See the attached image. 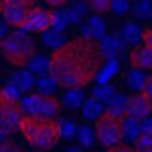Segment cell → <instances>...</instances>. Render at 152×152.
<instances>
[{
  "instance_id": "obj_1",
  "label": "cell",
  "mask_w": 152,
  "mask_h": 152,
  "mask_svg": "<svg viewBox=\"0 0 152 152\" xmlns=\"http://www.w3.org/2000/svg\"><path fill=\"white\" fill-rule=\"evenodd\" d=\"M104 63L101 44L88 38H74L50 55V74L59 88L82 89L95 80Z\"/></svg>"
},
{
  "instance_id": "obj_6",
  "label": "cell",
  "mask_w": 152,
  "mask_h": 152,
  "mask_svg": "<svg viewBox=\"0 0 152 152\" xmlns=\"http://www.w3.org/2000/svg\"><path fill=\"white\" fill-rule=\"evenodd\" d=\"M25 118L21 110V104L15 99H10L6 93L0 89V135L8 137L13 131L19 129V124Z\"/></svg>"
},
{
  "instance_id": "obj_32",
  "label": "cell",
  "mask_w": 152,
  "mask_h": 152,
  "mask_svg": "<svg viewBox=\"0 0 152 152\" xmlns=\"http://www.w3.org/2000/svg\"><path fill=\"white\" fill-rule=\"evenodd\" d=\"M110 10H112V12H116V13H120V15H124L126 12H129V10H131V4H129V0H112Z\"/></svg>"
},
{
  "instance_id": "obj_37",
  "label": "cell",
  "mask_w": 152,
  "mask_h": 152,
  "mask_svg": "<svg viewBox=\"0 0 152 152\" xmlns=\"http://www.w3.org/2000/svg\"><path fill=\"white\" fill-rule=\"evenodd\" d=\"M50 6H53V8H63V6H66V4H70L72 0H46Z\"/></svg>"
},
{
  "instance_id": "obj_42",
  "label": "cell",
  "mask_w": 152,
  "mask_h": 152,
  "mask_svg": "<svg viewBox=\"0 0 152 152\" xmlns=\"http://www.w3.org/2000/svg\"><path fill=\"white\" fill-rule=\"evenodd\" d=\"M66 152H84V150L80 148V146H69V148H66Z\"/></svg>"
},
{
  "instance_id": "obj_14",
  "label": "cell",
  "mask_w": 152,
  "mask_h": 152,
  "mask_svg": "<svg viewBox=\"0 0 152 152\" xmlns=\"http://www.w3.org/2000/svg\"><path fill=\"white\" fill-rule=\"evenodd\" d=\"M127 97H129V95L116 91V93H114L112 97L107 101V112L112 114V116L124 118V116H126V108H127Z\"/></svg>"
},
{
  "instance_id": "obj_12",
  "label": "cell",
  "mask_w": 152,
  "mask_h": 152,
  "mask_svg": "<svg viewBox=\"0 0 152 152\" xmlns=\"http://www.w3.org/2000/svg\"><path fill=\"white\" fill-rule=\"evenodd\" d=\"M129 63L133 69L152 70V50H148L145 46H135L129 51Z\"/></svg>"
},
{
  "instance_id": "obj_44",
  "label": "cell",
  "mask_w": 152,
  "mask_h": 152,
  "mask_svg": "<svg viewBox=\"0 0 152 152\" xmlns=\"http://www.w3.org/2000/svg\"><path fill=\"white\" fill-rule=\"evenodd\" d=\"M4 139H6V137H4V135H0V142H2V141H4Z\"/></svg>"
},
{
  "instance_id": "obj_5",
  "label": "cell",
  "mask_w": 152,
  "mask_h": 152,
  "mask_svg": "<svg viewBox=\"0 0 152 152\" xmlns=\"http://www.w3.org/2000/svg\"><path fill=\"white\" fill-rule=\"evenodd\" d=\"M95 137L107 148L122 145V141H124L122 118L112 116L108 112H103V116L99 120H95Z\"/></svg>"
},
{
  "instance_id": "obj_15",
  "label": "cell",
  "mask_w": 152,
  "mask_h": 152,
  "mask_svg": "<svg viewBox=\"0 0 152 152\" xmlns=\"http://www.w3.org/2000/svg\"><path fill=\"white\" fill-rule=\"evenodd\" d=\"M88 6H86L84 0H72L70 6L66 8V13H69V23L70 25H82L86 21V15H88Z\"/></svg>"
},
{
  "instance_id": "obj_29",
  "label": "cell",
  "mask_w": 152,
  "mask_h": 152,
  "mask_svg": "<svg viewBox=\"0 0 152 152\" xmlns=\"http://www.w3.org/2000/svg\"><path fill=\"white\" fill-rule=\"evenodd\" d=\"M59 124V135L63 137V139H74L76 137V122L70 120V118H61V120H57Z\"/></svg>"
},
{
  "instance_id": "obj_11",
  "label": "cell",
  "mask_w": 152,
  "mask_h": 152,
  "mask_svg": "<svg viewBox=\"0 0 152 152\" xmlns=\"http://www.w3.org/2000/svg\"><path fill=\"white\" fill-rule=\"evenodd\" d=\"M99 44H101L104 59H118V55L124 53V50H126V44L120 38V34H104L99 40Z\"/></svg>"
},
{
  "instance_id": "obj_21",
  "label": "cell",
  "mask_w": 152,
  "mask_h": 152,
  "mask_svg": "<svg viewBox=\"0 0 152 152\" xmlns=\"http://www.w3.org/2000/svg\"><path fill=\"white\" fill-rule=\"evenodd\" d=\"M27 70L32 72L34 76H42V74H50V57L46 55H34L31 59V63L27 65Z\"/></svg>"
},
{
  "instance_id": "obj_2",
  "label": "cell",
  "mask_w": 152,
  "mask_h": 152,
  "mask_svg": "<svg viewBox=\"0 0 152 152\" xmlns=\"http://www.w3.org/2000/svg\"><path fill=\"white\" fill-rule=\"evenodd\" d=\"M19 131L25 137L27 145H31L38 152H50L59 142V124L57 120H44V118H28L25 116L19 124Z\"/></svg>"
},
{
  "instance_id": "obj_27",
  "label": "cell",
  "mask_w": 152,
  "mask_h": 152,
  "mask_svg": "<svg viewBox=\"0 0 152 152\" xmlns=\"http://www.w3.org/2000/svg\"><path fill=\"white\" fill-rule=\"evenodd\" d=\"M69 13H66V8H57L51 12V28L55 31L65 32V28L69 27Z\"/></svg>"
},
{
  "instance_id": "obj_39",
  "label": "cell",
  "mask_w": 152,
  "mask_h": 152,
  "mask_svg": "<svg viewBox=\"0 0 152 152\" xmlns=\"http://www.w3.org/2000/svg\"><path fill=\"white\" fill-rule=\"evenodd\" d=\"M142 91H145V93L152 99V74L146 76V84H145V89H142Z\"/></svg>"
},
{
  "instance_id": "obj_3",
  "label": "cell",
  "mask_w": 152,
  "mask_h": 152,
  "mask_svg": "<svg viewBox=\"0 0 152 152\" xmlns=\"http://www.w3.org/2000/svg\"><path fill=\"white\" fill-rule=\"evenodd\" d=\"M0 53L10 65L25 69L31 63V59L36 55V42L31 38V34L19 31L8 32V36L0 42Z\"/></svg>"
},
{
  "instance_id": "obj_31",
  "label": "cell",
  "mask_w": 152,
  "mask_h": 152,
  "mask_svg": "<svg viewBox=\"0 0 152 152\" xmlns=\"http://www.w3.org/2000/svg\"><path fill=\"white\" fill-rule=\"evenodd\" d=\"M133 152H152V137L141 135L133 141Z\"/></svg>"
},
{
  "instance_id": "obj_43",
  "label": "cell",
  "mask_w": 152,
  "mask_h": 152,
  "mask_svg": "<svg viewBox=\"0 0 152 152\" xmlns=\"http://www.w3.org/2000/svg\"><path fill=\"white\" fill-rule=\"evenodd\" d=\"M2 8H4V2H2V0H0V12H2Z\"/></svg>"
},
{
  "instance_id": "obj_25",
  "label": "cell",
  "mask_w": 152,
  "mask_h": 152,
  "mask_svg": "<svg viewBox=\"0 0 152 152\" xmlns=\"http://www.w3.org/2000/svg\"><path fill=\"white\" fill-rule=\"evenodd\" d=\"M131 13L135 19H142V21H148L152 19V0H139L131 6Z\"/></svg>"
},
{
  "instance_id": "obj_9",
  "label": "cell",
  "mask_w": 152,
  "mask_h": 152,
  "mask_svg": "<svg viewBox=\"0 0 152 152\" xmlns=\"http://www.w3.org/2000/svg\"><path fill=\"white\" fill-rule=\"evenodd\" d=\"M32 6H27V4H6L2 8V17H4V23L6 25H12L15 28H21L25 25L27 17H28V12H31Z\"/></svg>"
},
{
  "instance_id": "obj_7",
  "label": "cell",
  "mask_w": 152,
  "mask_h": 152,
  "mask_svg": "<svg viewBox=\"0 0 152 152\" xmlns=\"http://www.w3.org/2000/svg\"><path fill=\"white\" fill-rule=\"evenodd\" d=\"M152 114V99L145 91H137L127 97V108L126 116L133 118L137 122H142L145 118H148Z\"/></svg>"
},
{
  "instance_id": "obj_38",
  "label": "cell",
  "mask_w": 152,
  "mask_h": 152,
  "mask_svg": "<svg viewBox=\"0 0 152 152\" xmlns=\"http://www.w3.org/2000/svg\"><path fill=\"white\" fill-rule=\"evenodd\" d=\"M107 152H133V148H131V146H127V145H118V146L108 148Z\"/></svg>"
},
{
  "instance_id": "obj_22",
  "label": "cell",
  "mask_w": 152,
  "mask_h": 152,
  "mask_svg": "<svg viewBox=\"0 0 152 152\" xmlns=\"http://www.w3.org/2000/svg\"><path fill=\"white\" fill-rule=\"evenodd\" d=\"M86 101V93L82 89H66L63 95V103L65 107H69L70 110H76V108H82V104Z\"/></svg>"
},
{
  "instance_id": "obj_24",
  "label": "cell",
  "mask_w": 152,
  "mask_h": 152,
  "mask_svg": "<svg viewBox=\"0 0 152 152\" xmlns=\"http://www.w3.org/2000/svg\"><path fill=\"white\" fill-rule=\"evenodd\" d=\"M126 84L129 86L131 89H135V91H142V89H145V84H146V74H145V70L131 69L129 72L126 74Z\"/></svg>"
},
{
  "instance_id": "obj_8",
  "label": "cell",
  "mask_w": 152,
  "mask_h": 152,
  "mask_svg": "<svg viewBox=\"0 0 152 152\" xmlns=\"http://www.w3.org/2000/svg\"><path fill=\"white\" fill-rule=\"evenodd\" d=\"M48 28H51V10L40 8V6H32L28 12V17L25 21V25L21 27L23 32H46Z\"/></svg>"
},
{
  "instance_id": "obj_23",
  "label": "cell",
  "mask_w": 152,
  "mask_h": 152,
  "mask_svg": "<svg viewBox=\"0 0 152 152\" xmlns=\"http://www.w3.org/2000/svg\"><path fill=\"white\" fill-rule=\"evenodd\" d=\"M57 88H59V86H57L55 78L51 74H42V76L36 78V89H38L40 95H55Z\"/></svg>"
},
{
  "instance_id": "obj_18",
  "label": "cell",
  "mask_w": 152,
  "mask_h": 152,
  "mask_svg": "<svg viewBox=\"0 0 152 152\" xmlns=\"http://www.w3.org/2000/svg\"><path fill=\"white\" fill-rule=\"evenodd\" d=\"M142 36V28L137 25L135 21H126L120 31V38L124 40V44H137Z\"/></svg>"
},
{
  "instance_id": "obj_20",
  "label": "cell",
  "mask_w": 152,
  "mask_h": 152,
  "mask_svg": "<svg viewBox=\"0 0 152 152\" xmlns=\"http://www.w3.org/2000/svg\"><path fill=\"white\" fill-rule=\"evenodd\" d=\"M76 139H78V142L84 146V148H93L95 141H97L95 129L89 126V124H84V126H80L78 129H76Z\"/></svg>"
},
{
  "instance_id": "obj_45",
  "label": "cell",
  "mask_w": 152,
  "mask_h": 152,
  "mask_svg": "<svg viewBox=\"0 0 152 152\" xmlns=\"http://www.w3.org/2000/svg\"><path fill=\"white\" fill-rule=\"evenodd\" d=\"M36 152H38V150H36Z\"/></svg>"
},
{
  "instance_id": "obj_40",
  "label": "cell",
  "mask_w": 152,
  "mask_h": 152,
  "mask_svg": "<svg viewBox=\"0 0 152 152\" xmlns=\"http://www.w3.org/2000/svg\"><path fill=\"white\" fill-rule=\"evenodd\" d=\"M2 2H4V6L6 4H27V6H32L36 0H2Z\"/></svg>"
},
{
  "instance_id": "obj_35",
  "label": "cell",
  "mask_w": 152,
  "mask_h": 152,
  "mask_svg": "<svg viewBox=\"0 0 152 152\" xmlns=\"http://www.w3.org/2000/svg\"><path fill=\"white\" fill-rule=\"evenodd\" d=\"M141 133H142V135L152 137V118H150V116L145 118V120L141 122Z\"/></svg>"
},
{
  "instance_id": "obj_19",
  "label": "cell",
  "mask_w": 152,
  "mask_h": 152,
  "mask_svg": "<svg viewBox=\"0 0 152 152\" xmlns=\"http://www.w3.org/2000/svg\"><path fill=\"white\" fill-rule=\"evenodd\" d=\"M69 42V38H66L65 32H61V31H55V28H48L46 32H42V44L48 46V48H51V50H59L63 44H66Z\"/></svg>"
},
{
  "instance_id": "obj_13",
  "label": "cell",
  "mask_w": 152,
  "mask_h": 152,
  "mask_svg": "<svg viewBox=\"0 0 152 152\" xmlns=\"http://www.w3.org/2000/svg\"><path fill=\"white\" fill-rule=\"evenodd\" d=\"M10 82L15 84L21 93L23 91H32V89L36 88V76L32 72H28L27 69H21V70H17V72L12 74V80H10Z\"/></svg>"
},
{
  "instance_id": "obj_10",
  "label": "cell",
  "mask_w": 152,
  "mask_h": 152,
  "mask_svg": "<svg viewBox=\"0 0 152 152\" xmlns=\"http://www.w3.org/2000/svg\"><path fill=\"white\" fill-rule=\"evenodd\" d=\"M80 31H82V38L99 42L107 34V25H104L101 15H89V17H86V21L80 25Z\"/></svg>"
},
{
  "instance_id": "obj_34",
  "label": "cell",
  "mask_w": 152,
  "mask_h": 152,
  "mask_svg": "<svg viewBox=\"0 0 152 152\" xmlns=\"http://www.w3.org/2000/svg\"><path fill=\"white\" fill-rule=\"evenodd\" d=\"M0 152H23V150L13 141H2L0 142Z\"/></svg>"
},
{
  "instance_id": "obj_4",
  "label": "cell",
  "mask_w": 152,
  "mask_h": 152,
  "mask_svg": "<svg viewBox=\"0 0 152 152\" xmlns=\"http://www.w3.org/2000/svg\"><path fill=\"white\" fill-rule=\"evenodd\" d=\"M21 110L28 118H44V120H55L61 112V101L55 95H40V93H27L19 99Z\"/></svg>"
},
{
  "instance_id": "obj_30",
  "label": "cell",
  "mask_w": 152,
  "mask_h": 152,
  "mask_svg": "<svg viewBox=\"0 0 152 152\" xmlns=\"http://www.w3.org/2000/svg\"><path fill=\"white\" fill-rule=\"evenodd\" d=\"M86 6H88L91 12H95L97 15H103V13L110 12V4L112 0H84Z\"/></svg>"
},
{
  "instance_id": "obj_33",
  "label": "cell",
  "mask_w": 152,
  "mask_h": 152,
  "mask_svg": "<svg viewBox=\"0 0 152 152\" xmlns=\"http://www.w3.org/2000/svg\"><path fill=\"white\" fill-rule=\"evenodd\" d=\"M2 91L6 93L10 99H15V101H19V99H21V91H19L17 86H15V84H12V82H8V84H6V88H4Z\"/></svg>"
},
{
  "instance_id": "obj_16",
  "label": "cell",
  "mask_w": 152,
  "mask_h": 152,
  "mask_svg": "<svg viewBox=\"0 0 152 152\" xmlns=\"http://www.w3.org/2000/svg\"><path fill=\"white\" fill-rule=\"evenodd\" d=\"M103 112H104V104L101 101H97V99H93V97L86 99L84 104H82V116H84V120H88V122L99 120V118L103 116Z\"/></svg>"
},
{
  "instance_id": "obj_41",
  "label": "cell",
  "mask_w": 152,
  "mask_h": 152,
  "mask_svg": "<svg viewBox=\"0 0 152 152\" xmlns=\"http://www.w3.org/2000/svg\"><path fill=\"white\" fill-rule=\"evenodd\" d=\"M6 36H8V27H6V23L0 21V42H2Z\"/></svg>"
},
{
  "instance_id": "obj_28",
  "label": "cell",
  "mask_w": 152,
  "mask_h": 152,
  "mask_svg": "<svg viewBox=\"0 0 152 152\" xmlns=\"http://www.w3.org/2000/svg\"><path fill=\"white\" fill-rule=\"evenodd\" d=\"M114 93H116V89H114L112 84H97V86L91 89V97L97 99V101H101L103 104L107 103Z\"/></svg>"
},
{
  "instance_id": "obj_26",
  "label": "cell",
  "mask_w": 152,
  "mask_h": 152,
  "mask_svg": "<svg viewBox=\"0 0 152 152\" xmlns=\"http://www.w3.org/2000/svg\"><path fill=\"white\" fill-rule=\"evenodd\" d=\"M122 126H124V139L127 141H135L141 135V122L133 120V118H122Z\"/></svg>"
},
{
  "instance_id": "obj_36",
  "label": "cell",
  "mask_w": 152,
  "mask_h": 152,
  "mask_svg": "<svg viewBox=\"0 0 152 152\" xmlns=\"http://www.w3.org/2000/svg\"><path fill=\"white\" fill-rule=\"evenodd\" d=\"M141 40H142V46H145V48L152 50V28H146V31H142Z\"/></svg>"
},
{
  "instance_id": "obj_17",
  "label": "cell",
  "mask_w": 152,
  "mask_h": 152,
  "mask_svg": "<svg viewBox=\"0 0 152 152\" xmlns=\"http://www.w3.org/2000/svg\"><path fill=\"white\" fill-rule=\"evenodd\" d=\"M118 69H120V61L118 59H104V63L101 66V70L97 72V76H95V80L99 84H110V80L118 72Z\"/></svg>"
}]
</instances>
